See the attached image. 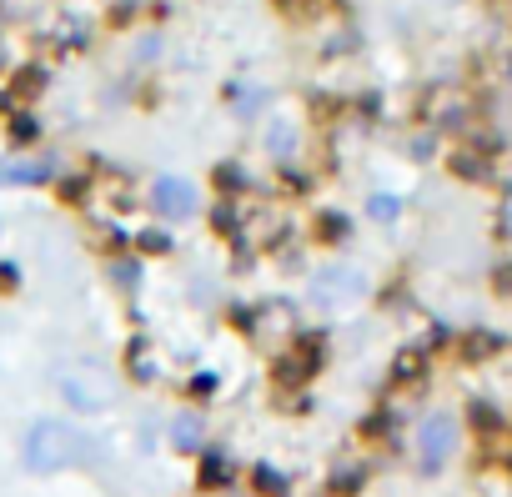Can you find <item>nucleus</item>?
<instances>
[{
    "label": "nucleus",
    "instance_id": "f257e3e1",
    "mask_svg": "<svg viewBox=\"0 0 512 497\" xmlns=\"http://www.w3.org/2000/svg\"><path fill=\"white\" fill-rule=\"evenodd\" d=\"M96 452L101 447H96V437L86 427H71V422H56V417L36 422L26 432V442H21V457H26L31 472H66V467L91 462Z\"/></svg>",
    "mask_w": 512,
    "mask_h": 497
},
{
    "label": "nucleus",
    "instance_id": "f03ea898",
    "mask_svg": "<svg viewBox=\"0 0 512 497\" xmlns=\"http://www.w3.org/2000/svg\"><path fill=\"white\" fill-rule=\"evenodd\" d=\"M61 397L76 407V412H106L111 402H116V382L106 377V372H66L61 377Z\"/></svg>",
    "mask_w": 512,
    "mask_h": 497
},
{
    "label": "nucleus",
    "instance_id": "7ed1b4c3",
    "mask_svg": "<svg viewBox=\"0 0 512 497\" xmlns=\"http://www.w3.org/2000/svg\"><path fill=\"white\" fill-rule=\"evenodd\" d=\"M151 201H156V211H161L166 221H186V216L196 211V186L181 181V176H161L156 191H151Z\"/></svg>",
    "mask_w": 512,
    "mask_h": 497
},
{
    "label": "nucleus",
    "instance_id": "20e7f679",
    "mask_svg": "<svg viewBox=\"0 0 512 497\" xmlns=\"http://www.w3.org/2000/svg\"><path fill=\"white\" fill-rule=\"evenodd\" d=\"M452 447H457V427H452V417H432V422L422 427V437H417V452H422L427 467H437Z\"/></svg>",
    "mask_w": 512,
    "mask_h": 497
}]
</instances>
